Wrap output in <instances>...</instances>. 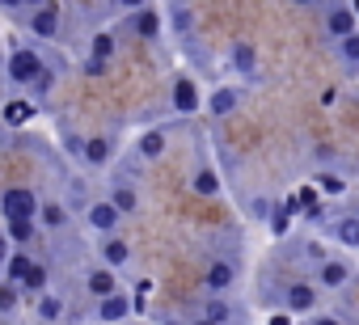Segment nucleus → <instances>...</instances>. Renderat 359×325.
I'll use <instances>...</instances> for the list:
<instances>
[{"label": "nucleus", "instance_id": "nucleus-1", "mask_svg": "<svg viewBox=\"0 0 359 325\" xmlns=\"http://www.w3.org/2000/svg\"><path fill=\"white\" fill-rule=\"evenodd\" d=\"M0 207H5V220H34L39 216V199L26 186H9L5 199H0Z\"/></svg>", "mask_w": 359, "mask_h": 325}, {"label": "nucleus", "instance_id": "nucleus-2", "mask_svg": "<svg viewBox=\"0 0 359 325\" xmlns=\"http://www.w3.org/2000/svg\"><path fill=\"white\" fill-rule=\"evenodd\" d=\"M9 76H13L18 85H26V81H39V76H43V64H39V55H34L30 47H18V51L9 55Z\"/></svg>", "mask_w": 359, "mask_h": 325}, {"label": "nucleus", "instance_id": "nucleus-3", "mask_svg": "<svg viewBox=\"0 0 359 325\" xmlns=\"http://www.w3.org/2000/svg\"><path fill=\"white\" fill-rule=\"evenodd\" d=\"M325 30L342 43V39H351L355 34V9H346V5H334L330 13H325Z\"/></svg>", "mask_w": 359, "mask_h": 325}, {"label": "nucleus", "instance_id": "nucleus-4", "mask_svg": "<svg viewBox=\"0 0 359 325\" xmlns=\"http://www.w3.org/2000/svg\"><path fill=\"white\" fill-rule=\"evenodd\" d=\"M30 30H34L39 39H55V34H60V13H55V5H43V9H34V18H30Z\"/></svg>", "mask_w": 359, "mask_h": 325}, {"label": "nucleus", "instance_id": "nucleus-5", "mask_svg": "<svg viewBox=\"0 0 359 325\" xmlns=\"http://www.w3.org/2000/svg\"><path fill=\"white\" fill-rule=\"evenodd\" d=\"M127 312H131V300H127L123 291H114V296H106V300L97 304V317H102V321H110V325L127 321Z\"/></svg>", "mask_w": 359, "mask_h": 325}, {"label": "nucleus", "instance_id": "nucleus-6", "mask_svg": "<svg viewBox=\"0 0 359 325\" xmlns=\"http://www.w3.org/2000/svg\"><path fill=\"white\" fill-rule=\"evenodd\" d=\"M173 110H177V114H195V110H199V89H195V81H177V85H173Z\"/></svg>", "mask_w": 359, "mask_h": 325}, {"label": "nucleus", "instance_id": "nucleus-7", "mask_svg": "<svg viewBox=\"0 0 359 325\" xmlns=\"http://www.w3.org/2000/svg\"><path fill=\"white\" fill-rule=\"evenodd\" d=\"M118 216H123V212H118L114 203H93V207H89V224H93L97 233H114Z\"/></svg>", "mask_w": 359, "mask_h": 325}, {"label": "nucleus", "instance_id": "nucleus-8", "mask_svg": "<svg viewBox=\"0 0 359 325\" xmlns=\"http://www.w3.org/2000/svg\"><path fill=\"white\" fill-rule=\"evenodd\" d=\"M313 304H317L313 283H292V287H287V312H309Z\"/></svg>", "mask_w": 359, "mask_h": 325}, {"label": "nucleus", "instance_id": "nucleus-9", "mask_svg": "<svg viewBox=\"0 0 359 325\" xmlns=\"http://www.w3.org/2000/svg\"><path fill=\"white\" fill-rule=\"evenodd\" d=\"M76 156L85 160V165H106L110 160V139H85Z\"/></svg>", "mask_w": 359, "mask_h": 325}, {"label": "nucleus", "instance_id": "nucleus-10", "mask_svg": "<svg viewBox=\"0 0 359 325\" xmlns=\"http://www.w3.org/2000/svg\"><path fill=\"white\" fill-rule=\"evenodd\" d=\"M131 26H135L140 39H156V34H161V13H156V9H140Z\"/></svg>", "mask_w": 359, "mask_h": 325}, {"label": "nucleus", "instance_id": "nucleus-11", "mask_svg": "<svg viewBox=\"0 0 359 325\" xmlns=\"http://www.w3.org/2000/svg\"><path fill=\"white\" fill-rule=\"evenodd\" d=\"M233 68H237L241 76H254V72H258V51H254L250 43L233 47Z\"/></svg>", "mask_w": 359, "mask_h": 325}, {"label": "nucleus", "instance_id": "nucleus-12", "mask_svg": "<svg viewBox=\"0 0 359 325\" xmlns=\"http://www.w3.org/2000/svg\"><path fill=\"white\" fill-rule=\"evenodd\" d=\"M346 279H351V266L346 262H334V258L321 262V287H342Z\"/></svg>", "mask_w": 359, "mask_h": 325}, {"label": "nucleus", "instance_id": "nucleus-13", "mask_svg": "<svg viewBox=\"0 0 359 325\" xmlns=\"http://www.w3.org/2000/svg\"><path fill=\"white\" fill-rule=\"evenodd\" d=\"M89 291H93L97 300H106V296L118 291V279H114L110 270H93V275H89Z\"/></svg>", "mask_w": 359, "mask_h": 325}, {"label": "nucleus", "instance_id": "nucleus-14", "mask_svg": "<svg viewBox=\"0 0 359 325\" xmlns=\"http://www.w3.org/2000/svg\"><path fill=\"white\" fill-rule=\"evenodd\" d=\"M208 106H212V114H216V118H229V114L237 110V93H233V89H216Z\"/></svg>", "mask_w": 359, "mask_h": 325}, {"label": "nucleus", "instance_id": "nucleus-15", "mask_svg": "<svg viewBox=\"0 0 359 325\" xmlns=\"http://www.w3.org/2000/svg\"><path fill=\"white\" fill-rule=\"evenodd\" d=\"M39 220H43L47 228H55V233H60V228L68 224V212H64L60 203H43V207H39Z\"/></svg>", "mask_w": 359, "mask_h": 325}, {"label": "nucleus", "instance_id": "nucleus-16", "mask_svg": "<svg viewBox=\"0 0 359 325\" xmlns=\"http://www.w3.org/2000/svg\"><path fill=\"white\" fill-rule=\"evenodd\" d=\"M127 254H131V249H127V241H118V237H110V241L102 245L106 266H123V262H127Z\"/></svg>", "mask_w": 359, "mask_h": 325}, {"label": "nucleus", "instance_id": "nucleus-17", "mask_svg": "<svg viewBox=\"0 0 359 325\" xmlns=\"http://www.w3.org/2000/svg\"><path fill=\"white\" fill-rule=\"evenodd\" d=\"M30 270H34V262H30L26 254H13V258H9V283H18V287H22V283L30 279Z\"/></svg>", "mask_w": 359, "mask_h": 325}, {"label": "nucleus", "instance_id": "nucleus-18", "mask_svg": "<svg viewBox=\"0 0 359 325\" xmlns=\"http://www.w3.org/2000/svg\"><path fill=\"white\" fill-rule=\"evenodd\" d=\"M233 283V266L229 262H212V270H208V287L212 291H224Z\"/></svg>", "mask_w": 359, "mask_h": 325}, {"label": "nucleus", "instance_id": "nucleus-19", "mask_svg": "<svg viewBox=\"0 0 359 325\" xmlns=\"http://www.w3.org/2000/svg\"><path fill=\"white\" fill-rule=\"evenodd\" d=\"M114 51H118L114 34H97V39L89 43V55H93V60H114Z\"/></svg>", "mask_w": 359, "mask_h": 325}, {"label": "nucleus", "instance_id": "nucleus-20", "mask_svg": "<svg viewBox=\"0 0 359 325\" xmlns=\"http://www.w3.org/2000/svg\"><path fill=\"white\" fill-rule=\"evenodd\" d=\"M195 195H203V199L220 195V178H216L212 170H199V174H195Z\"/></svg>", "mask_w": 359, "mask_h": 325}, {"label": "nucleus", "instance_id": "nucleus-21", "mask_svg": "<svg viewBox=\"0 0 359 325\" xmlns=\"http://www.w3.org/2000/svg\"><path fill=\"white\" fill-rule=\"evenodd\" d=\"M39 317H43V321H60V317H64V300H60V296H43V300H39Z\"/></svg>", "mask_w": 359, "mask_h": 325}, {"label": "nucleus", "instance_id": "nucleus-22", "mask_svg": "<svg viewBox=\"0 0 359 325\" xmlns=\"http://www.w3.org/2000/svg\"><path fill=\"white\" fill-rule=\"evenodd\" d=\"M22 300V287L18 283H0V312H13Z\"/></svg>", "mask_w": 359, "mask_h": 325}, {"label": "nucleus", "instance_id": "nucleus-23", "mask_svg": "<svg viewBox=\"0 0 359 325\" xmlns=\"http://www.w3.org/2000/svg\"><path fill=\"white\" fill-rule=\"evenodd\" d=\"M140 152H144L148 160H152V156H161V152H165V135H161V131H148V135L140 139Z\"/></svg>", "mask_w": 359, "mask_h": 325}, {"label": "nucleus", "instance_id": "nucleus-24", "mask_svg": "<svg viewBox=\"0 0 359 325\" xmlns=\"http://www.w3.org/2000/svg\"><path fill=\"white\" fill-rule=\"evenodd\" d=\"M110 203L127 216V212H135V191L131 186H114V195H110Z\"/></svg>", "mask_w": 359, "mask_h": 325}, {"label": "nucleus", "instance_id": "nucleus-25", "mask_svg": "<svg viewBox=\"0 0 359 325\" xmlns=\"http://www.w3.org/2000/svg\"><path fill=\"white\" fill-rule=\"evenodd\" d=\"M26 118H30V106H26V102H9V106H5V123H9V127H22Z\"/></svg>", "mask_w": 359, "mask_h": 325}, {"label": "nucleus", "instance_id": "nucleus-26", "mask_svg": "<svg viewBox=\"0 0 359 325\" xmlns=\"http://www.w3.org/2000/svg\"><path fill=\"white\" fill-rule=\"evenodd\" d=\"M342 64H346V68H359V34L342 39Z\"/></svg>", "mask_w": 359, "mask_h": 325}, {"label": "nucleus", "instance_id": "nucleus-27", "mask_svg": "<svg viewBox=\"0 0 359 325\" xmlns=\"http://www.w3.org/2000/svg\"><path fill=\"white\" fill-rule=\"evenodd\" d=\"M5 228H9V237H13V241H30V237H34L30 220H5Z\"/></svg>", "mask_w": 359, "mask_h": 325}, {"label": "nucleus", "instance_id": "nucleus-28", "mask_svg": "<svg viewBox=\"0 0 359 325\" xmlns=\"http://www.w3.org/2000/svg\"><path fill=\"white\" fill-rule=\"evenodd\" d=\"M317 186H321L325 195H342V191H346V182H342V178H334V174H321V178H317Z\"/></svg>", "mask_w": 359, "mask_h": 325}, {"label": "nucleus", "instance_id": "nucleus-29", "mask_svg": "<svg viewBox=\"0 0 359 325\" xmlns=\"http://www.w3.org/2000/svg\"><path fill=\"white\" fill-rule=\"evenodd\" d=\"M22 287H26V291H43V287H47V270H43V266H34V270H30V279H26Z\"/></svg>", "mask_w": 359, "mask_h": 325}, {"label": "nucleus", "instance_id": "nucleus-30", "mask_svg": "<svg viewBox=\"0 0 359 325\" xmlns=\"http://www.w3.org/2000/svg\"><path fill=\"white\" fill-rule=\"evenodd\" d=\"M208 321L224 325V321H229V304H224V300H212V304H208Z\"/></svg>", "mask_w": 359, "mask_h": 325}, {"label": "nucleus", "instance_id": "nucleus-31", "mask_svg": "<svg viewBox=\"0 0 359 325\" xmlns=\"http://www.w3.org/2000/svg\"><path fill=\"white\" fill-rule=\"evenodd\" d=\"M173 26H177V30H182V34H187V30L195 26V18H191V9H177V13H173Z\"/></svg>", "mask_w": 359, "mask_h": 325}, {"label": "nucleus", "instance_id": "nucleus-32", "mask_svg": "<svg viewBox=\"0 0 359 325\" xmlns=\"http://www.w3.org/2000/svg\"><path fill=\"white\" fill-rule=\"evenodd\" d=\"M346 245H359V224H342V233H338Z\"/></svg>", "mask_w": 359, "mask_h": 325}, {"label": "nucleus", "instance_id": "nucleus-33", "mask_svg": "<svg viewBox=\"0 0 359 325\" xmlns=\"http://www.w3.org/2000/svg\"><path fill=\"white\" fill-rule=\"evenodd\" d=\"M271 216V203L266 199H254V220H266Z\"/></svg>", "mask_w": 359, "mask_h": 325}, {"label": "nucleus", "instance_id": "nucleus-34", "mask_svg": "<svg viewBox=\"0 0 359 325\" xmlns=\"http://www.w3.org/2000/svg\"><path fill=\"white\" fill-rule=\"evenodd\" d=\"M102 68H106V60H93V55H89V60H85V72H89V76H97V72H102Z\"/></svg>", "mask_w": 359, "mask_h": 325}, {"label": "nucleus", "instance_id": "nucleus-35", "mask_svg": "<svg viewBox=\"0 0 359 325\" xmlns=\"http://www.w3.org/2000/svg\"><path fill=\"white\" fill-rule=\"evenodd\" d=\"M118 9H131V13H140V9H144V0H118Z\"/></svg>", "mask_w": 359, "mask_h": 325}, {"label": "nucleus", "instance_id": "nucleus-36", "mask_svg": "<svg viewBox=\"0 0 359 325\" xmlns=\"http://www.w3.org/2000/svg\"><path fill=\"white\" fill-rule=\"evenodd\" d=\"M0 262H9V237H0Z\"/></svg>", "mask_w": 359, "mask_h": 325}, {"label": "nucleus", "instance_id": "nucleus-37", "mask_svg": "<svg viewBox=\"0 0 359 325\" xmlns=\"http://www.w3.org/2000/svg\"><path fill=\"white\" fill-rule=\"evenodd\" d=\"M0 5H5V9H18V5H26V0H0Z\"/></svg>", "mask_w": 359, "mask_h": 325}, {"label": "nucleus", "instance_id": "nucleus-38", "mask_svg": "<svg viewBox=\"0 0 359 325\" xmlns=\"http://www.w3.org/2000/svg\"><path fill=\"white\" fill-rule=\"evenodd\" d=\"M313 325H338V321H334V317H317Z\"/></svg>", "mask_w": 359, "mask_h": 325}, {"label": "nucleus", "instance_id": "nucleus-39", "mask_svg": "<svg viewBox=\"0 0 359 325\" xmlns=\"http://www.w3.org/2000/svg\"><path fill=\"white\" fill-rule=\"evenodd\" d=\"M271 325H292V321H287V317H283V312H279V317H275V321H271Z\"/></svg>", "mask_w": 359, "mask_h": 325}, {"label": "nucleus", "instance_id": "nucleus-40", "mask_svg": "<svg viewBox=\"0 0 359 325\" xmlns=\"http://www.w3.org/2000/svg\"><path fill=\"white\" fill-rule=\"evenodd\" d=\"M26 5H34V9H43V5H47V0H26Z\"/></svg>", "mask_w": 359, "mask_h": 325}, {"label": "nucleus", "instance_id": "nucleus-41", "mask_svg": "<svg viewBox=\"0 0 359 325\" xmlns=\"http://www.w3.org/2000/svg\"><path fill=\"white\" fill-rule=\"evenodd\" d=\"M292 5H317V0H292Z\"/></svg>", "mask_w": 359, "mask_h": 325}, {"label": "nucleus", "instance_id": "nucleus-42", "mask_svg": "<svg viewBox=\"0 0 359 325\" xmlns=\"http://www.w3.org/2000/svg\"><path fill=\"white\" fill-rule=\"evenodd\" d=\"M199 325H216V321H208V317H203V321H199Z\"/></svg>", "mask_w": 359, "mask_h": 325}, {"label": "nucleus", "instance_id": "nucleus-43", "mask_svg": "<svg viewBox=\"0 0 359 325\" xmlns=\"http://www.w3.org/2000/svg\"><path fill=\"white\" fill-rule=\"evenodd\" d=\"M355 224H359V216H355Z\"/></svg>", "mask_w": 359, "mask_h": 325}]
</instances>
